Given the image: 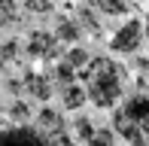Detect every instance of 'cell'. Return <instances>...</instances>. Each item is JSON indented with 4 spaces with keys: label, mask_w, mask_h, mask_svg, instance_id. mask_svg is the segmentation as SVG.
<instances>
[{
    "label": "cell",
    "mask_w": 149,
    "mask_h": 146,
    "mask_svg": "<svg viewBox=\"0 0 149 146\" xmlns=\"http://www.w3.org/2000/svg\"><path fill=\"white\" fill-rule=\"evenodd\" d=\"M125 67L116 64L113 58H91L82 70L79 79L85 82V95L97 110H113L125 95Z\"/></svg>",
    "instance_id": "1"
},
{
    "label": "cell",
    "mask_w": 149,
    "mask_h": 146,
    "mask_svg": "<svg viewBox=\"0 0 149 146\" xmlns=\"http://www.w3.org/2000/svg\"><path fill=\"white\" fill-rule=\"evenodd\" d=\"M116 107L119 110L113 113L116 137L131 146H149V88L143 85V79H140V88Z\"/></svg>",
    "instance_id": "2"
},
{
    "label": "cell",
    "mask_w": 149,
    "mask_h": 146,
    "mask_svg": "<svg viewBox=\"0 0 149 146\" xmlns=\"http://www.w3.org/2000/svg\"><path fill=\"white\" fill-rule=\"evenodd\" d=\"M0 146H79L76 137L67 134V128H40L37 122H12L0 128Z\"/></svg>",
    "instance_id": "3"
},
{
    "label": "cell",
    "mask_w": 149,
    "mask_h": 146,
    "mask_svg": "<svg viewBox=\"0 0 149 146\" xmlns=\"http://www.w3.org/2000/svg\"><path fill=\"white\" fill-rule=\"evenodd\" d=\"M143 22H137V18H131V22H125L122 28L113 34L110 40V49L116 52V55H134V52L140 49V43H143Z\"/></svg>",
    "instance_id": "4"
},
{
    "label": "cell",
    "mask_w": 149,
    "mask_h": 146,
    "mask_svg": "<svg viewBox=\"0 0 149 146\" xmlns=\"http://www.w3.org/2000/svg\"><path fill=\"white\" fill-rule=\"evenodd\" d=\"M61 40L55 34H49V31H33L28 37V43H24V52H28L31 58H40V61H58L61 58Z\"/></svg>",
    "instance_id": "5"
},
{
    "label": "cell",
    "mask_w": 149,
    "mask_h": 146,
    "mask_svg": "<svg viewBox=\"0 0 149 146\" xmlns=\"http://www.w3.org/2000/svg\"><path fill=\"white\" fill-rule=\"evenodd\" d=\"M22 91H24L28 97H33V101L46 104V101L52 97V76L28 70V73H24V79H22Z\"/></svg>",
    "instance_id": "6"
},
{
    "label": "cell",
    "mask_w": 149,
    "mask_h": 146,
    "mask_svg": "<svg viewBox=\"0 0 149 146\" xmlns=\"http://www.w3.org/2000/svg\"><path fill=\"white\" fill-rule=\"evenodd\" d=\"M100 15H128L134 9V0H85Z\"/></svg>",
    "instance_id": "7"
},
{
    "label": "cell",
    "mask_w": 149,
    "mask_h": 146,
    "mask_svg": "<svg viewBox=\"0 0 149 146\" xmlns=\"http://www.w3.org/2000/svg\"><path fill=\"white\" fill-rule=\"evenodd\" d=\"M85 101H88V95H85V88L79 82L61 85V104H64V110H82Z\"/></svg>",
    "instance_id": "8"
},
{
    "label": "cell",
    "mask_w": 149,
    "mask_h": 146,
    "mask_svg": "<svg viewBox=\"0 0 149 146\" xmlns=\"http://www.w3.org/2000/svg\"><path fill=\"white\" fill-rule=\"evenodd\" d=\"M55 37L61 40V43H79V37H82V28H79L76 18H58Z\"/></svg>",
    "instance_id": "9"
},
{
    "label": "cell",
    "mask_w": 149,
    "mask_h": 146,
    "mask_svg": "<svg viewBox=\"0 0 149 146\" xmlns=\"http://www.w3.org/2000/svg\"><path fill=\"white\" fill-rule=\"evenodd\" d=\"M33 122H37L40 128H49V131H55V128H64V119H61V113H58V110H52V107L40 110Z\"/></svg>",
    "instance_id": "10"
},
{
    "label": "cell",
    "mask_w": 149,
    "mask_h": 146,
    "mask_svg": "<svg viewBox=\"0 0 149 146\" xmlns=\"http://www.w3.org/2000/svg\"><path fill=\"white\" fill-rule=\"evenodd\" d=\"M52 79H55L58 85H70V82H76V79H79V73L73 70L70 64L64 61V58H61V61L55 64V67H52Z\"/></svg>",
    "instance_id": "11"
},
{
    "label": "cell",
    "mask_w": 149,
    "mask_h": 146,
    "mask_svg": "<svg viewBox=\"0 0 149 146\" xmlns=\"http://www.w3.org/2000/svg\"><path fill=\"white\" fill-rule=\"evenodd\" d=\"M76 22H79V28L88 31V34H94V37L100 34V22L94 18V9H91V6H85V9L76 12Z\"/></svg>",
    "instance_id": "12"
},
{
    "label": "cell",
    "mask_w": 149,
    "mask_h": 146,
    "mask_svg": "<svg viewBox=\"0 0 149 146\" xmlns=\"http://www.w3.org/2000/svg\"><path fill=\"white\" fill-rule=\"evenodd\" d=\"M64 61H67V64H70L73 70L79 73V70L85 67V64L91 61V55H88V49H82V46H73V49H70V52L64 55Z\"/></svg>",
    "instance_id": "13"
},
{
    "label": "cell",
    "mask_w": 149,
    "mask_h": 146,
    "mask_svg": "<svg viewBox=\"0 0 149 146\" xmlns=\"http://www.w3.org/2000/svg\"><path fill=\"white\" fill-rule=\"evenodd\" d=\"M52 6H55V0H24V12H31V15H49Z\"/></svg>",
    "instance_id": "14"
},
{
    "label": "cell",
    "mask_w": 149,
    "mask_h": 146,
    "mask_svg": "<svg viewBox=\"0 0 149 146\" xmlns=\"http://www.w3.org/2000/svg\"><path fill=\"white\" fill-rule=\"evenodd\" d=\"M9 119H12V122H18V125H22V122H31V107H28L24 101H12Z\"/></svg>",
    "instance_id": "15"
},
{
    "label": "cell",
    "mask_w": 149,
    "mask_h": 146,
    "mask_svg": "<svg viewBox=\"0 0 149 146\" xmlns=\"http://www.w3.org/2000/svg\"><path fill=\"white\" fill-rule=\"evenodd\" d=\"M88 146H116V134H113L110 128H97V131L91 134Z\"/></svg>",
    "instance_id": "16"
},
{
    "label": "cell",
    "mask_w": 149,
    "mask_h": 146,
    "mask_svg": "<svg viewBox=\"0 0 149 146\" xmlns=\"http://www.w3.org/2000/svg\"><path fill=\"white\" fill-rule=\"evenodd\" d=\"M15 0H0V28H6V24L15 22Z\"/></svg>",
    "instance_id": "17"
},
{
    "label": "cell",
    "mask_w": 149,
    "mask_h": 146,
    "mask_svg": "<svg viewBox=\"0 0 149 146\" xmlns=\"http://www.w3.org/2000/svg\"><path fill=\"white\" fill-rule=\"evenodd\" d=\"M73 131H76V140L88 143V140H91V134H94V125L88 122V119H76V122H73Z\"/></svg>",
    "instance_id": "18"
},
{
    "label": "cell",
    "mask_w": 149,
    "mask_h": 146,
    "mask_svg": "<svg viewBox=\"0 0 149 146\" xmlns=\"http://www.w3.org/2000/svg\"><path fill=\"white\" fill-rule=\"evenodd\" d=\"M15 52H18V43H15V40H9L6 46H0V55H3V61H12V58H15Z\"/></svg>",
    "instance_id": "19"
},
{
    "label": "cell",
    "mask_w": 149,
    "mask_h": 146,
    "mask_svg": "<svg viewBox=\"0 0 149 146\" xmlns=\"http://www.w3.org/2000/svg\"><path fill=\"white\" fill-rule=\"evenodd\" d=\"M6 88H9L12 95H18V91H22V82H18V79H9V82H6Z\"/></svg>",
    "instance_id": "20"
},
{
    "label": "cell",
    "mask_w": 149,
    "mask_h": 146,
    "mask_svg": "<svg viewBox=\"0 0 149 146\" xmlns=\"http://www.w3.org/2000/svg\"><path fill=\"white\" fill-rule=\"evenodd\" d=\"M143 34L149 37V12H146V22H143Z\"/></svg>",
    "instance_id": "21"
},
{
    "label": "cell",
    "mask_w": 149,
    "mask_h": 146,
    "mask_svg": "<svg viewBox=\"0 0 149 146\" xmlns=\"http://www.w3.org/2000/svg\"><path fill=\"white\" fill-rule=\"evenodd\" d=\"M3 67H6V61H3V55H0V76H3Z\"/></svg>",
    "instance_id": "22"
}]
</instances>
